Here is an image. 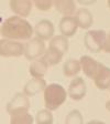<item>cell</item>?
Returning a JSON list of instances; mask_svg holds the SVG:
<instances>
[{
	"instance_id": "1",
	"label": "cell",
	"mask_w": 110,
	"mask_h": 124,
	"mask_svg": "<svg viewBox=\"0 0 110 124\" xmlns=\"http://www.w3.org/2000/svg\"><path fill=\"white\" fill-rule=\"evenodd\" d=\"M0 33L9 40H28L33 34V27L26 19H22L18 16L9 17L3 21L0 28Z\"/></svg>"
},
{
	"instance_id": "2",
	"label": "cell",
	"mask_w": 110,
	"mask_h": 124,
	"mask_svg": "<svg viewBox=\"0 0 110 124\" xmlns=\"http://www.w3.org/2000/svg\"><path fill=\"white\" fill-rule=\"evenodd\" d=\"M67 92L61 84L52 83L44 90V103L49 111H55L66 101Z\"/></svg>"
},
{
	"instance_id": "3",
	"label": "cell",
	"mask_w": 110,
	"mask_h": 124,
	"mask_svg": "<svg viewBox=\"0 0 110 124\" xmlns=\"http://www.w3.org/2000/svg\"><path fill=\"white\" fill-rule=\"evenodd\" d=\"M106 32L104 30H89L85 34L84 44L89 51L99 52L104 49L106 41Z\"/></svg>"
},
{
	"instance_id": "4",
	"label": "cell",
	"mask_w": 110,
	"mask_h": 124,
	"mask_svg": "<svg viewBox=\"0 0 110 124\" xmlns=\"http://www.w3.org/2000/svg\"><path fill=\"white\" fill-rule=\"evenodd\" d=\"M45 43L43 40H41L40 38L35 37L32 38L31 40H29L26 44H24V52L23 54L26 55V58L28 60H32L35 61L39 58H42V55L45 52Z\"/></svg>"
},
{
	"instance_id": "5",
	"label": "cell",
	"mask_w": 110,
	"mask_h": 124,
	"mask_svg": "<svg viewBox=\"0 0 110 124\" xmlns=\"http://www.w3.org/2000/svg\"><path fill=\"white\" fill-rule=\"evenodd\" d=\"M30 108V100L23 93H15L11 101L7 104V112L10 115L19 113H26Z\"/></svg>"
},
{
	"instance_id": "6",
	"label": "cell",
	"mask_w": 110,
	"mask_h": 124,
	"mask_svg": "<svg viewBox=\"0 0 110 124\" xmlns=\"http://www.w3.org/2000/svg\"><path fill=\"white\" fill-rule=\"evenodd\" d=\"M24 52V44L9 39L0 40V55L1 57H21Z\"/></svg>"
},
{
	"instance_id": "7",
	"label": "cell",
	"mask_w": 110,
	"mask_h": 124,
	"mask_svg": "<svg viewBox=\"0 0 110 124\" xmlns=\"http://www.w3.org/2000/svg\"><path fill=\"white\" fill-rule=\"evenodd\" d=\"M86 93H87V86H86V83H85L83 78L77 77L69 83L67 94L72 100L80 101L82 99H84Z\"/></svg>"
},
{
	"instance_id": "8",
	"label": "cell",
	"mask_w": 110,
	"mask_h": 124,
	"mask_svg": "<svg viewBox=\"0 0 110 124\" xmlns=\"http://www.w3.org/2000/svg\"><path fill=\"white\" fill-rule=\"evenodd\" d=\"M92 80L95 85L100 90H107L110 88V68L100 63L98 71L94 75Z\"/></svg>"
},
{
	"instance_id": "9",
	"label": "cell",
	"mask_w": 110,
	"mask_h": 124,
	"mask_svg": "<svg viewBox=\"0 0 110 124\" xmlns=\"http://www.w3.org/2000/svg\"><path fill=\"white\" fill-rule=\"evenodd\" d=\"M34 32H35L36 37L40 38L41 40H49L52 39L54 36V24L47 19H43V20L39 21L34 27Z\"/></svg>"
},
{
	"instance_id": "10",
	"label": "cell",
	"mask_w": 110,
	"mask_h": 124,
	"mask_svg": "<svg viewBox=\"0 0 110 124\" xmlns=\"http://www.w3.org/2000/svg\"><path fill=\"white\" fill-rule=\"evenodd\" d=\"M10 8L20 18H26L32 10V2L29 0H11Z\"/></svg>"
},
{
	"instance_id": "11",
	"label": "cell",
	"mask_w": 110,
	"mask_h": 124,
	"mask_svg": "<svg viewBox=\"0 0 110 124\" xmlns=\"http://www.w3.org/2000/svg\"><path fill=\"white\" fill-rule=\"evenodd\" d=\"M74 19L77 23V27L82 29L90 28L94 22V17H92L91 12L86 8H79L78 10H76Z\"/></svg>"
},
{
	"instance_id": "12",
	"label": "cell",
	"mask_w": 110,
	"mask_h": 124,
	"mask_svg": "<svg viewBox=\"0 0 110 124\" xmlns=\"http://www.w3.org/2000/svg\"><path fill=\"white\" fill-rule=\"evenodd\" d=\"M46 88V82L44 79H32L28 81L23 88V94L29 96H34L41 91H44Z\"/></svg>"
},
{
	"instance_id": "13",
	"label": "cell",
	"mask_w": 110,
	"mask_h": 124,
	"mask_svg": "<svg viewBox=\"0 0 110 124\" xmlns=\"http://www.w3.org/2000/svg\"><path fill=\"white\" fill-rule=\"evenodd\" d=\"M79 63L82 70L84 71L86 77H88L89 79L94 78V75L96 74V72L98 71V68L100 65V62L96 61L95 59H92L89 55H83L79 60Z\"/></svg>"
},
{
	"instance_id": "14",
	"label": "cell",
	"mask_w": 110,
	"mask_h": 124,
	"mask_svg": "<svg viewBox=\"0 0 110 124\" xmlns=\"http://www.w3.org/2000/svg\"><path fill=\"white\" fill-rule=\"evenodd\" d=\"M77 23L74 17H63L59 21V31L63 37L69 38L73 37L77 31Z\"/></svg>"
},
{
	"instance_id": "15",
	"label": "cell",
	"mask_w": 110,
	"mask_h": 124,
	"mask_svg": "<svg viewBox=\"0 0 110 124\" xmlns=\"http://www.w3.org/2000/svg\"><path fill=\"white\" fill-rule=\"evenodd\" d=\"M53 5L58 12L64 15V17H72L76 12V3L73 0H57L53 1Z\"/></svg>"
},
{
	"instance_id": "16",
	"label": "cell",
	"mask_w": 110,
	"mask_h": 124,
	"mask_svg": "<svg viewBox=\"0 0 110 124\" xmlns=\"http://www.w3.org/2000/svg\"><path fill=\"white\" fill-rule=\"evenodd\" d=\"M47 69H49V65L46 64L42 59H40L35 60V61L31 63L29 71H30V74L33 77V79H43Z\"/></svg>"
},
{
	"instance_id": "17",
	"label": "cell",
	"mask_w": 110,
	"mask_h": 124,
	"mask_svg": "<svg viewBox=\"0 0 110 124\" xmlns=\"http://www.w3.org/2000/svg\"><path fill=\"white\" fill-rule=\"evenodd\" d=\"M63 55L64 54L62 52H59L58 50L54 49L52 46H49V49L45 50V52H44V54L42 55L41 59L50 67V65H55L57 63H59L62 61Z\"/></svg>"
},
{
	"instance_id": "18",
	"label": "cell",
	"mask_w": 110,
	"mask_h": 124,
	"mask_svg": "<svg viewBox=\"0 0 110 124\" xmlns=\"http://www.w3.org/2000/svg\"><path fill=\"white\" fill-rule=\"evenodd\" d=\"M68 39L65 38L63 36H57V37H53V38L50 40V46L54 49L58 50L59 52H62L63 54H65L67 51H68Z\"/></svg>"
},
{
	"instance_id": "19",
	"label": "cell",
	"mask_w": 110,
	"mask_h": 124,
	"mask_svg": "<svg viewBox=\"0 0 110 124\" xmlns=\"http://www.w3.org/2000/svg\"><path fill=\"white\" fill-rule=\"evenodd\" d=\"M80 70H82L80 63L76 59H69L68 61L65 62L63 67V72L65 77H74L77 73H79Z\"/></svg>"
},
{
	"instance_id": "20",
	"label": "cell",
	"mask_w": 110,
	"mask_h": 124,
	"mask_svg": "<svg viewBox=\"0 0 110 124\" xmlns=\"http://www.w3.org/2000/svg\"><path fill=\"white\" fill-rule=\"evenodd\" d=\"M33 116L29 112L26 113H19L11 115L10 124H33Z\"/></svg>"
},
{
	"instance_id": "21",
	"label": "cell",
	"mask_w": 110,
	"mask_h": 124,
	"mask_svg": "<svg viewBox=\"0 0 110 124\" xmlns=\"http://www.w3.org/2000/svg\"><path fill=\"white\" fill-rule=\"evenodd\" d=\"M53 114L49 110H40L35 115V122L36 124H53Z\"/></svg>"
},
{
	"instance_id": "22",
	"label": "cell",
	"mask_w": 110,
	"mask_h": 124,
	"mask_svg": "<svg viewBox=\"0 0 110 124\" xmlns=\"http://www.w3.org/2000/svg\"><path fill=\"white\" fill-rule=\"evenodd\" d=\"M65 124H84L83 115L78 110H73L67 114L65 119Z\"/></svg>"
},
{
	"instance_id": "23",
	"label": "cell",
	"mask_w": 110,
	"mask_h": 124,
	"mask_svg": "<svg viewBox=\"0 0 110 124\" xmlns=\"http://www.w3.org/2000/svg\"><path fill=\"white\" fill-rule=\"evenodd\" d=\"M34 5H35V7L38 8L39 10L46 11V10H50L52 8L53 1H50V0H35Z\"/></svg>"
},
{
	"instance_id": "24",
	"label": "cell",
	"mask_w": 110,
	"mask_h": 124,
	"mask_svg": "<svg viewBox=\"0 0 110 124\" xmlns=\"http://www.w3.org/2000/svg\"><path fill=\"white\" fill-rule=\"evenodd\" d=\"M104 51L107 52V53H110V31L109 33L106 36V41H105V44H104Z\"/></svg>"
},
{
	"instance_id": "25",
	"label": "cell",
	"mask_w": 110,
	"mask_h": 124,
	"mask_svg": "<svg viewBox=\"0 0 110 124\" xmlns=\"http://www.w3.org/2000/svg\"><path fill=\"white\" fill-rule=\"evenodd\" d=\"M86 124H106V123L105 122H101V121H96V120H94V121H89Z\"/></svg>"
},
{
	"instance_id": "26",
	"label": "cell",
	"mask_w": 110,
	"mask_h": 124,
	"mask_svg": "<svg viewBox=\"0 0 110 124\" xmlns=\"http://www.w3.org/2000/svg\"><path fill=\"white\" fill-rule=\"evenodd\" d=\"M106 108H107L108 111L110 112V101H108L107 103H106Z\"/></svg>"
},
{
	"instance_id": "27",
	"label": "cell",
	"mask_w": 110,
	"mask_h": 124,
	"mask_svg": "<svg viewBox=\"0 0 110 124\" xmlns=\"http://www.w3.org/2000/svg\"><path fill=\"white\" fill-rule=\"evenodd\" d=\"M108 7L110 8V0H109V1H108Z\"/></svg>"
}]
</instances>
